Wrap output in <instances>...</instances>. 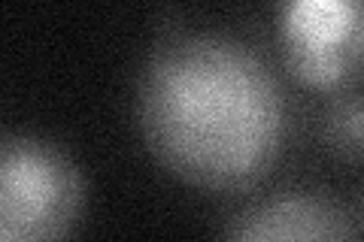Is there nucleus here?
<instances>
[{"label": "nucleus", "mask_w": 364, "mask_h": 242, "mask_svg": "<svg viewBox=\"0 0 364 242\" xmlns=\"http://www.w3.org/2000/svg\"><path fill=\"white\" fill-rule=\"evenodd\" d=\"M136 124L170 176L203 191H246L286 148L289 103L264 55L240 37L173 28L143 64Z\"/></svg>", "instance_id": "nucleus-1"}, {"label": "nucleus", "mask_w": 364, "mask_h": 242, "mask_svg": "<svg viewBox=\"0 0 364 242\" xmlns=\"http://www.w3.org/2000/svg\"><path fill=\"white\" fill-rule=\"evenodd\" d=\"M85 212V176L70 152L33 133L0 145V242H70Z\"/></svg>", "instance_id": "nucleus-2"}, {"label": "nucleus", "mask_w": 364, "mask_h": 242, "mask_svg": "<svg viewBox=\"0 0 364 242\" xmlns=\"http://www.w3.org/2000/svg\"><path fill=\"white\" fill-rule=\"evenodd\" d=\"M286 70L316 91H346L364 76V0H301L279 6Z\"/></svg>", "instance_id": "nucleus-3"}, {"label": "nucleus", "mask_w": 364, "mask_h": 242, "mask_svg": "<svg viewBox=\"0 0 364 242\" xmlns=\"http://www.w3.org/2000/svg\"><path fill=\"white\" fill-rule=\"evenodd\" d=\"M222 242H364V227L322 188H279L246 203Z\"/></svg>", "instance_id": "nucleus-4"}, {"label": "nucleus", "mask_w": 364, "mask_h": 242, "mask_svg": "<svg viewBox=\"0 0 364 242\" xmlns=\"http://www.w3.org/2000/svg\"><path fill=\"white\" fill-rule=\"evenodd\" d=\"M322 143L337 160L364 164V91L346 88L322 112Z\"/></svg>", "instance_id": "nucleus-5"}, {"label": "nucleus", "mask_w": 364, "mask_h": 242, "mask_svg": "<svg viewBox=\"0 0 364 242\" xmlns=\"http://www.w3.org/2000/svg\"><path fill=\"white\" fill-rule=\"evenodd\" d=\"M352 212H355V218H358L361 227H364V185H361V191H358V197H355V209H352Z\"/></svg>", "instance_id": "nucleus-6"}]
</instances>
